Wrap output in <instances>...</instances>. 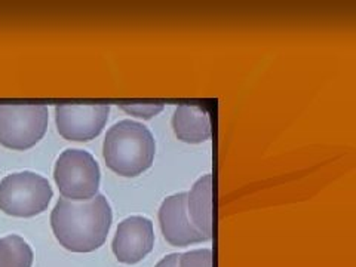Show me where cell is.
<instances>
[{"instance_id":"cell-1","label":"cell","mask_w":356,"mask_h":267,"mask_svg":"<svg viewBox=\"0 0 356 267\" xmlns=\"http://www.w3.org/2000/svg\"><path fill=\"white\" fill-rule=\"evenodd\" d=\"M113 213L103 195L72 202L60 199L51 213V227L55 239L72 252H92L102 248L111 227Z\"/></svg>"},{"instance_id":"cell-2","label":"cell","mask_w":356,"mask_h":267,"mask_svg":"<svg viewBox=\"0 0 356 267\" xmlns=\"http://www.w3.org/2000/svg\"><path fill=\"white\" fill-rule=\"evenodd\" d=\"M156 154V141L147 127L125 119L111 127L103 143V156L108 168L122 177L146 172Z\"/></svg>"},{"instance_id":"cell-3","label":"cell","mask_w":356,"mask_h":267,"mask_svg":"<svg viewBox=\"0 0 356 267\" xmlns=\"http://www.w3.org/2000/svg\"><path fill=\"white\" fill-rule=\"evenodd\" d=\"M52 196L47 178L31 171L9 174L0 181V211L10 217H36L48 208Z\"/></svg>"},{"instance_id":"cell-4","label":"cell","mask_w":356,"mask_h":267,"mask_svg":"<svg viewBox=\"0 0 356 267\" xmlns=\"http://www.w3.org/2000/svg\"><path fill=\"white\" fill-rule=\"evenodd\" d=\"M54 180L64 199L85 202L98 195L102 171L89 152L67 149L55 162Z\"/></svg>"},{"instance_id":"cell-5","label":"cell","mask_w":356,"mask_h":267,"mask_svg":"<svg viewBox=\"0 0 356 267\" xmlns=\"http://www.w3.org/2000/svg\"><path fill=\"white\" fill-rule=\"evenodd\" d=\"M48 122L47 106H0V144L10 150H29L43 138Z\"/></svg>"},{"instance_id":"cell-6","label":"cell","mask_w":356,"mask_h":267,"mask_svg":"<svg viewBox=\"0 0 356 267\" xmlns=\"http://www.w3.org/2000/svg\"><path fill=\"white\" fill-rule=\"evenodd\" d=\"M110 107L103 104H63L55 107L58 134L69 141H91L104 129Z\"/></svg>"},{"instance_id":"cell-7","label":"cell","mask_w":356,"mask_h":267,"mask_svg":"<svg viewBox=\"0 0 356 267\" xmlns=\"http://www.w3.org/2000/svg\"><path fill=\"white\" fill-rule=\"evenodd\" d=\"M154 230L147 217L131 216L122 220L111 242L115 257L119 263L137 264L153 251Z\"/></svg>"},{"instance_id":"cell-8","label":"cell","mask_w":356,"mask_h":267,"mask_svg":"<svg viewBox=\"0 0 356 267\" xmlns=\"http://www.w3.org/2000/svg\"><path fill=\"white\" fill-rule=\"evenodd\" d=\"M159 225L165 241L172 247H187V245L207 242V238L188 218L186 192L163 199L159 208Z\"/></svg>"},{"instance_id":"cell-9","label":"cell","mask_w":356,"mask_h":267,"mask_svg":"<svg viewBox=\"0 0 356 267\" xmlns=\"http://www.w3.org/2000/svg\"><path fill=\"white\" fill-rule=\"evenodd\" d=\"M187 213L192 225L207 241L213 238V175L205 174L187 193Z\"/></svg>"},{"instance_id":"cell-10","label":"cell","mask_w":356,"mask_h":267,"mask_svg":"<svg viewBox=\"0 0 356 267\" xmlns=\"http://www.w3.org/2000/svg\"><path fill=\"white\" fill-rule=\"evenodd\" d=\"M175 137L187 144H200L211 137V118L208 110L197 106H178L172 116Z\"/></svg>"},{"instance_id":"cell-11","label":"cell","mask_w":356,"mask_h":267,"mask_svg":"<svg viewBox=\"0 0 356 267\" xmlns=\"http://www.w3.org/2000/svg\"><path fill=\"white\" fill-rule=\"evenodd\" d=\"M35 254L27 241L18 235L0 239V267H31Z\"/></svg>"},{"instance_id":"cell-12","label":"cell","mask_w":356,"mask_h":267,"mask_svg":"<svg viewBox=\"0 0 356 267\" xmlns=\"http://www.w3.org/2000/svg\"><path fill=\"white\" fill-rule=\"evenodd\" d=\"M178 267H213V251L200 248L180 254Z\"/></svg>"},{"instance_id":"cell-13","label":"cell","mask_w":356,"mask_h":267,"mask_svg":"<svg viewBox=\"0 0 356 267\" xmlns=\"http://www.w3.org/2000/svg\"><path fill=\"white\" fill-rule=\"evenodd\" d=\"M120 108L132 116L149 120L153 116L159 115L163 110V106L162 104H131V106H122Z\"/></svg>"},{"instance_id":"cell-14","label":"cell","mask_w":356,"mask_h":267,"mask_svg":"<svg viewBox=\"0 0 356 267\" xmlns=\"http://www.w3.org/2000/svg\"><path fill=\"white\" fill-rule=\"evenodd\" d=\"M178 257H180V254L165 255V257L154 267H178Z\"/></svg>"}]
</instances>
